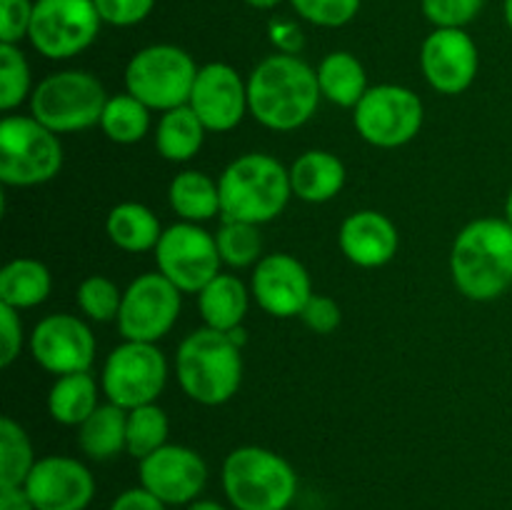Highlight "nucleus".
I'll return each mask as SVG.
<instances>
[{
  "mask_svg": "<svg viewBox=\"0 0 512 510\" xmlns=\"http://www.w3.org/2000/svg\"><path fill=\"white\" fill-rule=\"evenodd\" d=\"M320 98L318 70L293 53L268 55L248 75L250 115L268 130L290 133L303 128Z\"/></svg>",
  "mask_w": 512,
  "mask_h": 510,
  "instance_id": "obj_1",
  "label": "nucleus"
},
{
  "mask_svg": "<svg viewBox=\"0 0 512 510\" xmlns=\"http://www.w3.org/2000/svg\"><path fill=\"white\" fill-rule=\"evenodd\" d=\"M450 275L465 298L490 303L512 288V225L478 218L465 225L450 250Z\"/></svg>",
  "mask_w": 512,
  "mask_h": 510,
  "instance_id": "obj_2",
  "label": "nucleus"
},
{
  "mask_svg": "<svg viewBox=\"0 0 512 510\" xmlns=\"http://www.w3.org/2000/svg\"><path fill=\"white\" fill-rule=\"evenodd\" d=\"M175 375L190 400L200 405H223L243 383L240 343L230 333L200 328L185 335L175 353Z\"/></svg>",
  "mask_w": 512,
  "mask_h": 510,
  "instance_id": "obj_3",
  "label": "nucleus"
},
{
  "mask_svg": "<svg viewBox=\"0 0 512 510\" xmlns=\"http://www.w3.org/2000/svg\"><path fill=\"white\" fill-rule=\"evenodd\" d=\"M220 215L223 220L265 225L278 218L293 198L290 168L268 153H245L223 170Z\"/></svg>",
  "mask_w": 512,
  "mask_h": 510,
  "instance_id": "obj_4",
  "label": "nucleus"
},
{
  "mask_svg": "<svg viewBox=\"0 0 512 510\" xmlns=\"http://www.w3.org/2000/svg\"><path fill=\"white\" fill-rule=\"evenodd\" d=\"M223 490L235 510H288L298 495V473L275 450L243 445L225 458Z\"/></svg>",
  "mask_w": 512,
  "mask_h": 510,
  "instance_id": "obj_5",
  "label": "nucleus"
},
{
  "mask_svg": "<svg viewBox=\"0 0 512 510\" xmlns=\"http://www.w3.org/2000/svg\"><path fill=\"white\" fill-rule=\"evenodd\" d=\"M108 93L93 73L60 70L35 85L30 95V115L53 133H80L100 125Z\"/></svg>",
  "mask_w": 512,
  "mask_h": 510,
  "instance_id": "obj_6",
  "label": "nucleus"
},
{
  "mask_svg": "<svg viewBox=\"0 0 512 510\" xmlns=\"http://www.w3.org/2000/svg\"><path fill=\"white\" fill-rule=\"evenodd\" d=\"M198 70L193 55L180 45H148L125 65V93L138 98L150 110L168 113L188 105Z\"/></svg>",
  "mask_w": 512,
  "mask_h": 510,
  "instance_id": "obj_7",
  "label": "nucleus"
},
{
  "mask_svg": "<svg viewBox=\"0 0 512 510\" xmlns=\"http://www.w3.org/2000/svg\"><path fill=\"white\" fill-rule=\"evenodd\" d=\"M63 168L58 133L33 115H5L0 123V180L10 188H33L53 180Z\"/></svg>",
  "mask_w": 512,
  "mask_h": 510,
  "instance_id": "obj_8",
  "label": "nucleus"
},
{
  "mask_svg": "<svg viewBox=\"0 0 512 510\" xmlns=\"http://www.w3.org/2000/svg\"><path fill=\"white\" fill-rule=\"evenodd\" d=\"M168 383V360L155 343L123 340L105 358L100 388L108 403L125 410L158 400Z\"/></svg>",
  "mask_w": 512,
  "mask_h": 510,
  "instance_id": "obj_9",
  "label": "nucleus"
},
{
  "mask_svg": "<svg viewBox=\"0 0 512 510\" xmlns=\"http://www.w3.org/2000/svg\"><path fill=\"white\" fill-rule=\"evenodd\" d=\"M423 120V100L405 85H373L353 108V123L360 138L385 150L408 145L420 133Z\"/></svg>",
  "mask_w": 512,
  "mask_h": 510,
  "instance_id": "obj_10",
  "label": "nucleus"
},
{
  "mask_svg": "<svg viewBox=\"0 0 512 510\" xmlns=\"http://www.w3.org/2000/svg\"><path fill=\"white\" fill-rule=\"evenodd\" d=\"M100 25L95 0H35L28 40L48 60H68L95 43Z\"/></svg>",
  "mask_w": 512,
  "mask_h": 510,
  "instance_id": "obj_11",
  "label": "nucleus"
},
{
  "mask_svg": "<svg viewBox=\"0 0 512 510\" xmlns=\"http://www.w3.org/2000/svg\"><path fill=\"white\" fill-rule=\"evenodd\" d=\"M155 263L180 293H200L220 273V250L215 235L198 223L170 225L155 245Z\"/></svg>",
  "mask_w": 512,
  "mask_h": 510,
  "instance_id": "obj_12",
  "label": "nucleus"
},
{
  "mask_svg": "<svg viewBox=\"0 0 512 510\" xmlns=\"http://www.w3.org/2000/svg\"><path fill=\"white\" fill-rule=\"evenodd\" d=\"M183 295L163 273H143L123 290L118 330L125 340L158 343L178 323Z\"/></svg>",
  "mask_w": 512,
  "mask_h": 510,
  "instance_id": "obj_13",
  "label": "nucleus"
},
{
  "mask_svg": "<svg viewBox=\"0 0 512 510\" xmlns=\"http://www.w3.org/2000/svg\"><path fill=\"white\" fill-rule=\"evenodd\" d=\"M30 355L53 375L90 373L95 360V335L85 320L70 313L45 315L30 333Z\"/></svg>",
  "mask_w": 512,
  "mask_h": 510,
  "instance_id": "obj_14",
  "label": "nucleus"
},
{
  "mask_svg": "<svg viewBox=\"0 0 512 510\" xmlns=\"http://www.w3.org/2000/svg\"><path fill=\"white\" fill-rule=\"evenodd\" d=\"M140 485L165 505H190L208 483V465L198 450L188 445H163L140 460Z\"/></svg>",
  "mask_w": 512,
  "mask_h": 510,
  "instance_id": "obj_15",
  "label": "nucleus"
},
{
  "mask_svg": "<svg viewBox=\"0 0 512 510\" xmlns=\"http://www.w3.org/2000/svg\"><path fill=\"white\" fill-rule=\"evenodd\" d=\"M425 80L440 95H460L475 83L480 53L465 28H435L420 48Z\"/></svg>",
  "mask_w": 512,
  "mask_h": 510,
  "instance_id": "obj_16",
  "label": "nucleus"
},
{
  "mask_svg": "<svg viewBox=\"0 0 512 510\" xmlns=\"http://www.w3.org/2000/svg\"><path fill=\"white\" fill-rule=\"evenodd\" d=\"M188 105L208 133H230L243 123L248 105V80L228 63H208L198 70Z\"/></svg>",
  "mask_w": 512,
  "mask_h": 510,
  "instance_id": "obj_17",
  "label": "nucleus"
},
{
  "mask_svg": "<svg viewBox=\"0 0 512 510\" xmlns=\"http://www.w3.org/2000/svg\"><path fill=\"white\" fill-rule=\"evenodd\" d=\"M255 303L273 318H300L313 298L308 268L290 253H270L260 258L250 278Z\"/></svg>",
  "mask_w": 512,
  "mask_h": 510,
  "instance_id": "obj_18",
  "label": "nucleus"
},
{
  "mask_svg": "<svg viewBox=\"0 0 512 510\" xmlns=\"http://www.w3.org/2000/svg\"><path fill=\"white\" fill-rule=\"evenodd\" d=\"M35 510H85L95 498V478L70 455H45L25 480Z\"/></svg>",
  "mask_w": 512,
  "mask_h": 510,
  "instance_id": "obj_19",
  "label": "nucleus"
},
{
  "mask_svg": "<svg viewBox=\"0 0 512 510\" xmlns=\"http://www.w3.org/2000/svg\"><path fill=\"white\" fill-rule=\"evenodd\" d=\"M338 243L345 258L358 268H383L398 253L400 235L393 220L380 210H358L343 220Z\"/></svg>",
  "mask_w": 512,
  "mask_h": 510,
  "instance_id": "obj_20",
  "label": "nucleus"
},
{
  "mask_svg": "<svg viewBox=\"0 0 512 510\" xmlns=\"http://www.w3.org/2000/svg\"><path fill=\"white\" fill-rule=\"evenodd\" d=\"M345 165L328 150H308L290 165V185L295 198L305 203H328L343 190Z\"/></svg>",
  "mask_w": 512,
  "mask_h": 510,
  "instance_id": "obj_21",
  "label": "nucleus"
},
{
  "mask_svg": "<svg viewBox=\"0 0 512 510\" xmlns=\"http://www.w3.org/2000/svg\"><path fill=\"white\" fill-rule=\"evenodd\" d=\"M248 288L238 275L218 273L203 290L198 293V310L205 328L220 330V333H233L243 325L245 313L250 303Z\"/></svg>",
  "mask_w": 512,
  "mask_h": 510,
  "instance_id": "obj_22",
  "label": "nucleus"
},
{
  "mask_svg": "<svg viewBox=\"0 0 512 510\" xmlns=\"http://www.w3.org/2000/svg\"><path fill=\"white\" fill-rule=\"evenodd\" d=\"M315 70L323 98L338 108H355L370 88L363 63L348 50L328 53Z\"/></svg>",
  "mask_w": 512,
  "mask_h": 510,
  "instance_id": "obj_23",
  "label": "nucleus"
},
{
  "mask_svg": "<svg viewBox=\"0 0 512 510\" xmlns=\"http://www.w3.org/2000/svg\"><path fill=\"white\" fill-rule=\"evenodd\" d=\"M105 230H108V238L115 248L125 250V253H148L155 250L163 228H160V220L148 205L143 203H120L115 205L108 213L105 220Z\"/></svg>",
  "mask_w": 512,
  "mask_h": 510,
  "instance_id": "obj_24",
  "label": "nucleus"
},
{
  "mask_svg": "<svg viewBox=\"0 0 512 510\" xmlns=\"http://www.w3.org/2000/svg\"><path fill=\"white\" fill-rule=\"evenodd\" d=\"M78 445L90 460H113L128 448V410L115 403H103L78 425Z\"/></svg>",
  "mask_w": 512,
  "mask_h": 510,
  "instance_id": "obj_25",
  "label": "nucleus"
},
{
  "mask_svg": "<svg viewBox=\"0 0 512 510\" xmlns=\"http://www.w3.org/2000/svg\"><path fill=\"white\" fill-rule=\"evenodd\" d=\"M205 133L208 128L193 113V108L180 105L160 115V123L155 128V148L170 163H188L203 148Z\"/></svg>",
  "mask_w": 512,
  "mask_h": 510,
  "instance_id": "obj_26",
  "label": "nucleus"
},
{
  "mask_svg": "<svg viewBox=\"0 0 512 510\" xmlns=\"http://www.w3.org/2000/svg\"><path fill=\"white\" fill-rule=\"evenodd\" d=\"M53 290L50 270L35 258H15L0 270V303L28 310L45 303Z\"/></svg>",
  "mask_w": 512,
  "mask_h": 510,
  "instance_id": "obj_27",
  "label": "nucleus"
},
{
  "mask_svg": "<svg viewBox=\"0 0 512 510\" xmlns=\"http://www.w3.org/2000/svg\"><path fill=\"white\" fill-rule=\"evenodd\" d=\"M170 208L185 223H205L220 213V185L200 170H183L170 180Z\"/></svg>",
  "mask_w": 512,
  "mask_h": 510,
  "instance_id": "obj_28",
  "label": "nucleus"
},
{
  "mask_svg": "<svg viewBox=\"0 0 512 510\" xmlns=\"http://www.w3.org/2000/svg\"><path fill=\"white\" fill-rule=\"evenodd\" d=\"M98 400V380L90 373L58 375L48 393V413L60 425H83L95 408Z\"/></svg>",
  "mask_w": 512,
  "mask_h": 510,
  "instance_id": "obj_29",
  "label": "nucleus"
},
{
  "mask_svg": "<svg viewBox=\"0 0 512 510\" xmlns=\"http://www.w3.org/2000/svg\"><path fill=\"white\" fill-rule=\"evenodd\" d=\"M100 128L105 138L118 145L140 143L150 130V108L130 93L110 95L100 118Z\"/></svg>",
  "mask_w": 512,
  "mask_h": 510,
  "instance_id": "obj_30",
  "label": "nucleus"
},
{
  "mask_svg": "<svg viewBox=\"0 0 512 510\" xmlns=\"http://www.w3.org/2000/svg\"><path fill=\"white\" fill-rule=\"evenodd\" d=\"M38 463L28 433L13 418H0V488L25 485L30 470Z\"/></svg>",
  "mask_w": 512,
  "mask_h": 510,
  "instance_id": "obj_31",
  "label": "nucleus"
},
{
  "mask_svg": "<svg viewBox=\"0 0 512 510\" xmlns=\"http://www.w3.org/2000/svg\"><path fill=\"white\" fill-rule=\"evenodd\" d=\"M170 420L160 405L148 403L128 410V448L125 453L143 460L150 453L168 445Z\"/></svg>",
  "mask_w": 512,
  "mask_h": 510,
  "instance_id": "obj_32",
  "label": "nucleus"
},
{
  "mask_svg": "<svg viewBox=\"0 0 512 510\" xmlns=\"http://www.w3.org/2000/svg\"><path fill=\"white\" fill-rule=\"evenodd\" d=\"M220 258L230 268H248L258 265L263 255V235L260 225L243 223V220H223L220 230L215 233Z\"/></svg>",
  "mask_w": 512,
  "mask_h": 510,
  "instance_id": "obj_33",
  "label": "nucleus"
},
{
  "mask_svg": "<svg viewBox=\"0 0 512 510\" xmlns=\"http://www.w3.org/2000/svg\"><path fill=\"white\" fill-rule=\"evenodd\" d=\"M33 75L20 45L0 43V110L13 113L33 95Z\"/></svg>",
  "mask_w": 512,
  "mask_h": 510,
  "instance_id": "obj_34",
  "label": "nucleus"
},
{
  "mask_svg": "<svg viewBox=\"0 0 512 510\" xmlns=\"http://www.w3.org/2000/svg\"><path fill=\"white\" fill-rule=\"evenodd\" d=\"M80 310L88 315L95 323H110L118 320L120 303H123V290L105 275H88L83 283L78 285L75 293Z\"/></svg>",
  "mask_w": 512,
  "mask_h": 510,
  "instance_id": "obj_35",
  "label": "nucleus"
},
{
  "mask_svg": "<svg viewBox=\"0 0 512 510\" xmlns=\"http://www.w3.org/2000/svg\"><path fill=\"white\" fill-rule=\"evenodd\" d=\"M363 0H290L295 13L318 28H343L358 15Z\"/></svg>",
  "mask_w": 512,
  "mask_h": 510,
  "instance_id": "obj_36",
  "label": "nucleus"
},
{
  "mask_svg": "<svg viewBox=\"0 0 512 510\" xmlns=\"http://www.w3.org/2000/svg\"><path fill=\"white\" fill-rule=\"evenodd\" d=\"M485 0H420L423 15L435 28H465L483 10Z\"/></svg>",
  "mask_w": 512,
  "mask_h": 510,
  "instance_id": "obj_37",
  "label": "nucleus"
},
{
  "mask_svg": "<svg viewBox=\"0 0 512 510\" xmlns=\"http://www.w3.org/2000/svg\"><path fill=\"white\" fill-rule=\"evenodd\" d=\"M35 0H0V43L20 45L33 23Z\"/></svg>",
  "mask_w": 512,
  "mask_h": 510,
  "instance_id": "obj_38",
  "label": "nucleus"
},
{
  "mask_svg": "<svg viewBox=\"0 0 512 510\" xmlns=\"http://www.w3.org/2000/svg\"><path fill=\"white\" fill-rule=\"evenodd\" d=\"M103 23L113 28H133L143 23L155 8V0H95Z\"/></svg>",
  "mask_w": 512,
  "mask_h": 510,
  "instance_id": "obj_39",
  "label": "nucleus"
},
{
  "mask_svg": "<svg viewBox=\"0 0 512 510\" xmlns=\"http://www.w3.org/2000/svg\"><path fill=\"white\" fill-rule=\"evenodd\" d=\"M300 320H303L313 333L330 335L333 330H338L343 313H340V305L335 303L330 295L313 293V298L308 300V305H305L303 313H300Z\"/></svg>",
  "mask_w": 512,
  "mask_h": 510,
  "instance_id": "obj_40",
  "label": "nucleus"
},
{
  "mask_svg": "<svg viewBox=\"0 0 512 510\" xmlns=\"http://www.w3.org/2000/svg\"><path fill=\"white\" fill-rule=\"evenodd\" d=\"M23 350V323L20 310L0 303V365L8 368Z\"/></svg>",
  "mask_w": 512,
  "mask_h": 510,
  "instance_id": "obj_41",
  "label": "nucleus"
},
{
  "mask_svg": "<svg viewBox=\"0 0 512 510\" xmlns=\"http://www.w3.org/2000/svg\"><path fill=\"white\" fill-rule=\"evenodd\" d=\"M108 510H168V505L160 498H155L150 490H145L143 485H135V488L123 490L118 498L110 503Z\"/></svg>",
  "mask_w": 512,
  "mask_h": 510,
  "instance_id": "obj_42",
  "label": "nucleus"
},
{
  "mask_svg": "<svg viewBox=\"0 0 512 510\" xmlns=\"http://www.w3.org/2000/svg\"><path fill=\"white\" fill-rule=\"evenodd\" d=\"M0 510H35L25 485H8L0 488Z\"/></svg>",
  "mask_w": 512,
  "mask_h": 510,
  "instance_id": "obj_43",
  "label": "nucleus"
},
{
  "mask_svg": "<svg viewBox=\"0 0 512 510\" xmlns=\"http://www.w3.org/2000/svg\"><path fill=\"white\" fill-rule=\"evenodd\" d=\"M185 510H228L223 503L218 500H210V498H198L193 500L190 505H185Z\"/></svg>",
  "mask_w": 512,
  "mask_h": 510,
  "instance_id": "obj_44",
  "label": "nucleus"
},
{
  "mask_svg": "<svg viewBox=\"0 0 512 510\" xmlns=\"http://www.w3.org/2000/svg\"><path fill=\"white\" fill-rule=\"evenodd\" d=\"M243 3L250 5V8H255V10H273V8H278L283 0H243Z\"/></svg>",
  "mask_w": 512,
  "mask_h": 510,
  "instance_id": "obj_45",
  "label": "nucleus"
},
{
  "mask_svg": "<svg viewBox=\"0 0 512 510\" xmlns=\"http://www.w3.org/2000/svg\"><path fill=\"white\" fill-rule=\"evenodd\" d=\"M503 13H505V23L512 30V0H503Z\"/></svg>",
  "mask_w": 512,
  "mask_h": 510,
  "instance_id": "obj_46",
  "label": "nucleus"
},
{
  "mask_svg": "<svg viewBox=\"0 0 512 510\" xmlns=\"http://www.w3.org/2000/svg\"><path fill=\"white\" fill-rule=\"evenodd\" d=\"M505 220L512 225V190L508 193V200H505Z\"/></svg>",
  "mask_w": 512,
  "mask_h": 510,
  "instance_id": "obj_47",
  "label": "nucleus"
}]
</instances>
